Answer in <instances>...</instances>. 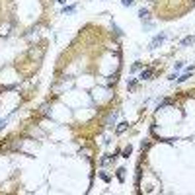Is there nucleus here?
<instances>
[{
    "instance_id": "nucleus-1",
    "label": "nucleus",
    "mask_w": 195,
    "mask_h": 195,
    "mask_svg": "<svg viewBox=\"0 0 195 195\" xmlns=\"http://www.w3.org/2000/svg\"><path fill=\"white\" fill-rule=\"evenodd\" d=\"M164 39H166V33H160V35H156V37L152 39V43H150V49H156V47L160 45Z\"/></svg>"
},
{
    "instance_id": "nucleus-2",
    "label": "nucleus",
    "mask_w": 195,
    "mask_h": 195,
    "mask_svg": "<svg viewBox=\"0 0 195 195\" xmlns=\"http://www.w3.org/2000/svg\"><path fill=\"white\" fill-rule=\"evenodd\" d=\"M10 29H12V23H2V25H0V35H2V37H6V35H8L10 33Z\"/></svg>"
},
{
    "instance_id": "nucleus-3",
    "label": "nucleus",
    "mask_w": 195,
    "mask_h": 195,
    "mask_svg": "<svg viewBox=\"0 0 195 195\" xmlns=\"http://www.w3.org/2000/svg\"><path fill=\"white\" fill-rule=\"evenodd\" d=\"M152 72H154L152 68H146V70H143V74H140V80H148L150 76H152Z\"/></svg>"
},
{
    "instance_id": "nucleus-4",
    "label": "nucleus",
    "mask_w": 195,
    "mask_h": 195,
    "mask_svg": "<svg viewBox=\"0 0 195 195\" xmlns=\"http://www.w3.org/2000/svg\"><path fill=\"white\" fill-rule=\"evenodd\" d=\"M193 41H195V37H191V35H189V37H186L183 41H181V47H187V45H191Z\"/></svg>"
},
{
    "instance_id": "nucleus-5",
    "label": "nucleus",
    "mask_w": 195,
    "mask_h": 195,
    "mask_svg": "<svg viewBox=\"0 0 195 195\" xmlns=\"http://www.w3.org/2000/svg\"><path fill=\"white\" fill-rule=\"evenodd\" d=\"M127 131V123H119V127H117V133H125Z\"/></svg>"
},
{
    "instance_id": "nucleus-6",
    "label": "nucleus",
    "mask_w": 195,
    "mask_h": 195,
    "mask_svg": "<svg viewBox=\"0 0 195 195\" xmlns=\"http://www.w3.org/2000/svg\"><path fill=\"white\" fill-rule=\"evenodd\" d=\"M121 4H123V6H133V4H135V0H121Z\"/></svg>"
},
{
    "instance_id": "nucleus-7",
    "label": "nucleus",
    "mask_w": 195,
    "mask_h": 195,
    "mask_svg": "<svg viewBox=\"0 0 195 195\" xmlns=\"http://www.w3.org/2000/svg\"><path fill=\"white\" fill-rule=\"evenodd\" d=\"M139 16H140V18L144 20V18H148V12H146V10L143 8V10H140V12H139Z\"/></svg>"
},
{
    "instance_id": "nucleus-8",
    "label": "nucleus",
    "mask_w": 195,
    "mask_h": 195,
    "mask_svg": "<svg viewBox=\"0 0 195 195\" xmlns=\"http://www.w3.org/2000/svg\"><path fill=\"white\" fill-rule=\"evenodd\" d=\"M131 150H133V148H131V146H127V148H125V150H123V154H125V158H129V154H131Z\"/></svg>"
},
{
    "instance_id": "nucleus-9",
    "label": "nucleus",
    "mask_w": 195,
    "mask_h": 195,
    "mask_svg": "<svg viewBox=\"0 0 195 195\" xmlns=\"http://www.w3.org/2000/svg\"><path fill=\"white\" fill-rule=\"evenodd\" d=\"M66 12H74V6H66V8H65V14H66Z\"/></svg>"
}]
</instances>
